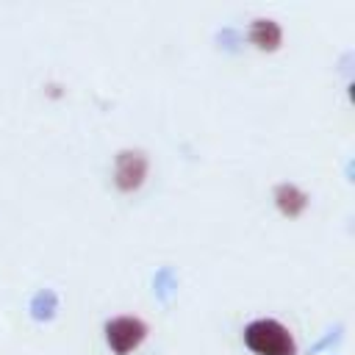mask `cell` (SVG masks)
I'll list each match as a JSON object with an SVG mask.
<instances>
[{"instance_id":"cell-1","label":"cell","mask_w":355,"mask_h":355,"mask_svg":"<svg viewBox=\"0 0 355 355\" xmlns=\"http://www.w3.org/2000/svg\"><path fill=\"white\" fill-rule=\"evenodd\" d=\"M244 344L255 355H297L291 330L277 319H255L244 327Z\"/></svg>"},{"instance_id":"cell-2","label":"cell","mask_w":355,"mask_h":355,"mask_svg":"<svg viewBox=\"0 0 355 355\" xmlns=\"http://www.w3.org/2000/svg\"><path fill=\"white\" fill-rule=\"evenodd\" d=\"M103 333H105V344L116 355H128L147 338V322L139 316H114L105 322Z\"/></svg>"},{"instance_id":"cell-3","label":"cell","mask_w":355,"mask_h":355,"mask_svg":"<svg viewBox=\"0 0 355 355\" xmlns=\"http://www.w3.org/2000/svg\"><path fill=\"white\" fill-rule=\"evenodd\" d=\"M150 161L144 150H119L114 158V183L119 191H136L141 189L147 178Z\"/></svg>"},{"instance_id":"cell-4","label":"cell","mask_w":355,"mask_h":355,"mask_svg":"<svg viewBox=\"0 0 355 355\" xmlns=\"http://www.w3.org/2000/svg\"><path fill=\"white\" fill-rule=\"evenodd\" d=\"M272 197H275V205L283 216H300L308 208V194L294 183H277Z\"/></svg>"},{"instance_id":"cell-5","label":"cell","mask_w":355,"mask_h":355,"mask_svg":"<svg viewBox=\"0 0 355 355\" xmlns=\"http://www.w3.org/2000/svg\"><path fill=\"white\" fill-rule=\"evenodd\" d=\"M250 42H252L258 50L272 53V50L280 47V42H283V31H280V25H277L275 19H269V17H258V19H252V25H250Z\"/></svg>"}]
</instances>
